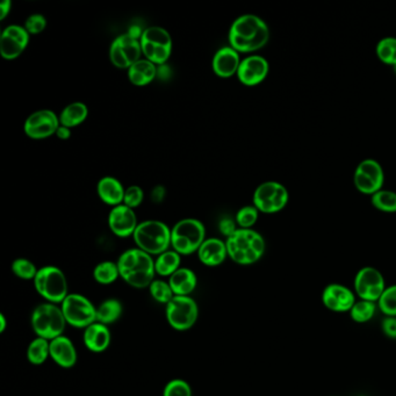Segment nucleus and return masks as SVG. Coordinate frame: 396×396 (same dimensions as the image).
<instances>
[{
	"instance_id": "nucleus-1",
	"label": "nucleus",
	"mask_w": 396,
	"mask_h": 396,
	"mask_svg": "<svg viewBox=\"0 0 396 396\" xmlns=\"http://www.w3.org/2000/svg\"><path fill=\"white\" fill-rule=\"evenodd\" d=\"M229 45L236 52L251 54L264 48L270 41V28L255 14L237 18L229 29Z\"/></svg>"
},
{
	"instance_id": "nucleus-2",
	"label": "nucleus",
	"mask_w": 396,
	"mask_h": 396,
	"mask_svg": "<svg viewBox=\"0 0 396 396\" xmlns=\"http://www.w3.org/2000/svg\"><path fill=\"white\" fill-rule=\"evenodd\" d=\"M120 277L134 288H149L155 281V261L141 249H129L121 254L118 261Z\"/></svg>"
},
{
	"instance_id": "nucleus-3",
	"label": "nucleus",
	"mask_w": 396,
	"mask_h": 396,
	"mask_svg": "<svg viewBox=\"0 0 396 396\" xmlns=\"http://www.w3.org/2000/svg\"><path fill=\"white\" fill-rule=\"evenodd\" d=\"M226 245L228 257L244 266L261 261L266 250L264 237L254 229H237L227 239Z\"/></svg>"
},
{
	"instance_id": "nucleus-4",
	"label": "nucleus",
	"mask_w": 396,
	"mask_h": 396,
	"mask_svg": "<svg viewBox=\"0 0 396 396\" xmlns=\"http://www.w3.org/2000/svg\"><path fill=\"white\" fill-rule=\"evenodd\" d=\"M67 324L68 323L65 321L61 306L55 303H40L39 306L34 308L30 316V326L36 337H43L48 341L64 335Z\"/></svg>"
},
{
	"instance_id": "nucleus-5",
	"label": "nucleus",
	"mask_w": 396,
	"mask_h": 396,
	"mask_svg": "<svg viewBox=\"0 0 396 396\" xmlns=\"http://www.w3.org/2000/svg\"><path fill=\"white\" fill-rule=\"evenodd\" d=\"M132 237L137 248L150 256L162 255L171 247V229L156 220L140 223Z\"/></svg>"
},
{
	"instance_id": "nucleus-6",
	"label": "nucleus",
	"mask_w": 396,
	"mask_h": 396,
	"mask_svg": "<svg viewBox=\"0 0 396 396\" xmlns=\"http://www.w3.org/2000/svg\"><path fill=\"white\" fill-rule=\"evenodd\" d=\"M205 241L206 228L199 220H181L171 229V247L181 256H190L198 252Z\"/></svg>"
},
{
	"instance_id": "nucleus-7",
	"label": "nucleus",
	"mask_w": 396,
	"mask_h": 396,
	"mask_svg": "<svg viewBox=\"0 0 396 396\" xmlns=\"http://www.w3.org/2000/svg\"><path fill=\"white\" fill-rule=\"evenodd\" d=\"M33 283L38 294L47 302L61 305L69 295L68 279L57 266L47 265L39 268Z\"/></svg>"
},
{
	"instance_id": "nucleus-8",
	"label": "nucleus",
	"mask_w": 396,
	"mask_h": 396,
	"mask_svg": "<svg viewBox=\"0 0 396 396\" xmlns=\"http://www.w3.org/2000/svg\"><path fill=\"white\" fill-rule=\"evenodd\" d=\"M142 54L145 60L156 65H164L172 52L170 33L162 27L152 26L143 30L141 40Z\"/></svg>"
},
{
	"instance_id": "nucleus-9",
	"label": "nucleus",
	"mask_w": 396,
	"mask_h": 396,
	"mask_svg": "<svg viewBox=\"0 0 396 396\" xmlns=\"http://www.w3.org/2000/svg\"><path fill=\"white\" fill-rule=\"evenodd\" d=\"M60 306L69 326L85 329L97 322V307L85 295L69 293Z\"/></svg>"
},
{
	"instance_id": "nucleus-10",
	"label": "nucleus",
	"mask_w": 396,
	"mask_h": 396,
	"mask_svg": "<svg viewBox=\"0 0 396 396\" xmlns=\"http://www.w3.org/2000/svg\"><path fill=\"white\" fill-rule=\"evenodd\" d=\"M165 316L176 332H187L197 323L199 306L192 297H174L165 306Z\"/></svg>"
},
{
	"instance_id": "nucleus-11",
	"label": "nucleus",
	"mask_w": 396,
	"mask_h": 396,
	"mask_svg": "<svg viewBox=\"0 0 396 396\" xmlns=\"http://www.w3.org/2000/svg\"><path fill=\"white\" fill-rule=\"evenodd\" d=\"M290 200V193L286 186L279 181H268L258 185L252 203L254 206L264 214H276L287 206Z\"/></svg>"
},
{
	"instance_id": "nucleus-12",
	"label": "nucleus",
	"mask_w": 396,
	"mask_h": 396,
	"mask_svg": "<svg viewBox=\"0 0 396 396\" xmlns=\"http://www.w3.org/2000/svg\"><path fill=\"white\" fill-rule=\"evenodd\" d=\"M354 187L365 196H373L383 190L385 171L379 162L366 158L357 165L353 174Z\"/></svg>"
},
{
	"instance_id": "nucleus-13",
	"label": "nucleus",
	"mask_w": 396,
	"mask_h": 396,
	"mask_svg": "<svg viewBox=\"0 0 396 396\" xmlns=\"http://www.w3.org/2000/svg\"><path fill=\"white\" fill-rule=\"evenodd\" d=\"M354 293L361 300L378 302L386 290V281L378 268L365 266L358 271L353 281Z\"/></svg>"
},
{
	"instance_id": "nucleus-14",
	"label": "nucleus",
	"mask_w": 396,
	"mask_h": 396,
	"mask_svg": "<svg viewBox=\"0 0 396 396\" xmlns=\"http://www.w3.org/2000/svg\"><path fill=\"white\" fill-rule=\"evenodd\" d=\"M142 47L140 40L128 33L118 36L110 48V60L118 69H130L141 60Z\"/></svg>"
},
{
	"instance_id": "nucleus-15",
	"label": "nucleus",
	"mask_w": 396,
	"mask_h": 396,
	"mask_svg": "<svg viewBox=\"0 0 396 396\" xmlns=\"http://www.w3.org/2000/svg\"><path fill=\"white\" fill-rule=\"evenodd\" d=\"M60 126V118L52 111H36L27 118L23 132L30 139L43 140L56 134Z\"/></svg>"
},
{
	"instance_id": "nucleus-16",
	"label": "nucleus",
	"mask_w": 396,
	"mask_h": 396,
	"mask_svg": "<svg viewBox=\"0 0 396 396\" xmlns=\"http://www.w3.org/2000/svg\"><path fill=\"white\" fill-rule=\"evenodd\" d=\"M29 43V33L25 27L11 25L1 33L0 54L4 60L12 61L19 57Z\"/></svg>"
},
{
	"instance_id": "nucleus-17",
	"label": "nucleus",
	"mask_w": 396,
	"mask_h": 396,
	"mask_svg": "<svg viewBox=\"0 0 396 396\" xmlns=\"http://www.w3.org/2000/svg\"><path fill=\"white\" fill-rule=\"evenodd\" d=\"M270 64L268 60L259 55L243 58L237 71V78L245 86H257L268 77Z\"/></svg>"
},
{
	"instance_id": "nucleus-18",
	"label": "nucleus",
	"mask_w": 396,
	"mask_h": 396,
	"mask_svg": "<svg viewBox=\"0 0 396 396\" xmlns=\"http://www.w3.org/2000/svg\"><path fill=\"white\" fill-rule=\"evenodd\" d=\"M356 301V294L341 283H330L322 292L323 305L330 312H350Z\"/></svg>"
},
{
	"instance_id": "nucleus-19",
	"label": "nucleus",
	"mask_w": 396,
	"mask_h": 396,
	"mask_svg": "<svg viewBox=\"0 0 396 396\" xmlns=\"http://www.w3.org/2000/svg\"><path fill=\"white\" fill-rule=\"evenodd\" d=\"M139 226L135 213L126 205H119L112 208L108 215V227L114 235L126 239L134 235Z\"/></svg>"
},
{
	"instance_id": "nucleus-20",
	"label": "nucleus",
	"mask_w": 396,
	"mask_h": 396,
	"mask_svg": "<svg viewBox=\"0 0 396 396\" xmlns=\"http://www.w3.org/2000/svg\"><path fill=\"white\" fill-rule=\"evenodd\" d=\"M50 358L60 368L65 370L74 368L77 364L78 353L74 341L64 335L50 341Z\"/></svg>"
},
{
	"instance_id": "nucleus-21",
	"label": "nucleus",
	"mask_w": 396,
	"mask_h": 396,
	"mask_svg": "<svg viewBox=\"0 0 396 396\" xmlns=\"http://www.w3.org/2000/svg\"><path fill=\"white\" fill-rule=\"evenodd\" d=\"M241 62L239 52L230 45L223 47L216 52L213 58V70L220 78H230L237 74Z\"/></svg>"
},
{
	"instance_id": "nucleus-22",
	"label": "nucleus",
	"mask_w": 396,
	"mask_h": 396,
	"mask_svg": "<svg viewBox=\"0 0 396 396\" xmlns=\"http://www.w3.org/2000/svg\"><path fill=\"white\" fill-rule=\"evenodd\" d=\"M83 341L87 350L94 353H101L110 348L112 334L108 327L103 323L94 322L84 329Z\"/></svg>"
},
{
	"instance_id": "nucleus-23",
	"label": "nucleus",
	"mask_w": 396,
	"mask_h": 396,
	"mask_svg": "<svg viewBox=\"0 0 396 396\" xmlns=\"http://www.w3.org/2000/svg\"><path fill=\"white\" fill-rule=\"evenodd\" d=\"M197 254L199 261L208 268L220 266L228 257L226 242L220 239H207Z\"/></svg>"
},
{
	"instance_id": "nucleus-24",
	"label": "nucleus",
	"mask_w": 396,
	"mask_h": 396,
	"mask_svg": "<svg viewBox=\"0 0 396 396\" xmlns=\"http://www.w3.org/2000/svg\"><path fill=\"white\" fill-rule=\"evenodd\" d=\"M174 297H191L197 290L198 277L191 268H181L169 278Z\"/></svg>"
},
{
	"instance_id": "nucleus-25",
	"label": "nucleus",
	"mask_w": 396,
	"mask_h": 396,
	"mask_svg": "<svg viewBox=\"0 0 396 396\" xmlns=\"http://www.w3.org/2000/svg\"><path fill=\"white\" fill-rule=\"evenodd\" d=\"M97 192L103 203L115 207L123 203L126 190L116 178L103 177L98 183Z\"/></svg>"
},
{
	"instance_id": "nucleus-26",
	"label": "nucleus",
	"mask_w": 396,
	"mask_h": 396,
	"mask_svg": "<svg viewBox=\"0 0 396 396\" xmlns=\"http://www.w3.org/2000/svg\"><path fill=\"white\" fill-rule=\"evenodd\" d=\"M157 76L156 64L148 60H140L135 64L128 69V78L135 86H147Z\"/></svg>"
},
{
	"instance_id": "nucleus-27",
	"label": "nucleus",
	"mask_w": 396,
	"mask_h": 396,
	"mask_svg": "<svg viewBox=\"0 0 396 396\" xmlns=\"http://www.w3.org/2000/svg\"><path fill=\"white\" fill-rule=\"evenodd\" d=\"M123 302L118 299H107L97 307V322L105 326L113 324L123 316Z\"/></svg>"
},
{
	"instance_id": "nucleus-28",
	"label": "nucleus",
	"mask_w": 396,
	"mask_h": 396,
	"mask_svg": "<svg viewBox=\"0 0 396 396\" xmlns=\"http://www.w3.org/2000/svg\"><path fill=\"white\" fill-rule=\"evenodd\" d=\"M89 115V108L84 103H72L62 111L60 115L61 126L74 128L84 123Z\"/></svg>"
},
{
	"instance_id": "nucleus-29",
	"label": "nucleus",
	"mask_w": 396,
	"mask_h": 396,
	"mask_svg": "<svg viewBox=\"0 0 396 396\" xmlns=\"http://www.w3.org/2000/svg\"><path fill=\"white\" fill-rule=\"evenodd\" d=\"M181 256L174 250H168L157 256L155 261L156 274L163 278H170L181 268Z\"/></svg>"
},
{
	"instance_id": "nucleus-30",
	"label": "nucleus",
	"mask_w": 396,
	"mask_h": 396,
	"mask_svg": "<svg viewBox=\"0 0 396 396\" xmlns=\"http://www.w3.org/2000/svg\"><path fill=\"white\" fill-rule=\"evenodd\" d=\"M26 356L27 361L32 365L40 366L45 364L50 358V341L43 337L33 339L27 348Z\"/></svg>"
},
{
	"instance_id": "nucleus-31",
	"label": "nucleus",
	"mask_w": 396,
	"mask_h": 396,
	"mask_svg": "<svg viewBox=\"0 0 396 396\" xmlns=\"http://www.w3.org/2000/svg\"><path fill=\"white\" fill-rule=\"evenodd\" d=\"M119 277L120 271L118 268V263H113V261H101L94 270V281L103 286L112 285L118 281Z\"/></svg>"
},
{
	"instance_id": "nucleus-32",
	"label": "nucleus",
	"mask_w": 396,
	"mask_h": 396,
	"mask_svg": "<svg viewBox=\"0 0 396 396\" xmlns=\"http://www.w3.org/2000/svg\"><path fill=\"white\" fill-rule=\"evenodd\" d=\"M377 308V302H372L368 300H359V301H356L351 310L349 312H350L352 321L363 324V323L370 322V319H373Z\"/></svg>"
},
{
	"instance_id": "nucleus-33",
	"label": "nucleus",
	"mask_w": 396,
	"mask_h": 396,
	"mask_svg": "<svg viewBox=\"0 0 396 396\" xmlns=\"http://www.w3.org/2000/svg\"><path fill=\"white\" fill-rule=\"evenodd\" d=\"M375 52L383 64L396 67V38L387 36L381 39L377 43Z\"/></svg>"
},
{
	"instance_id": "nucleus-34",
	"label": "nucleus",
	"mask_w": 396,
	"mask_h": 396,
	"mask_svg": "<svg viewBox=\"0 0 396 396\" xmlns=\"http://www.w3.org/2000/svg\"><path fill=\"white\" fill-rule=\"evenodd\" d=\"M370 203L380 212L396 213V192L383 188L370 197Z\"/></svg>"
},
{
	"instance_id": "nucleus-35",
	"label": "nucleus",
	"mask_w": 396,
	"mask_h": 396,
	"mask_svg": "<svg viewBox=\"0 0 396 396\" xmlns=\"http://www.w3.org/2000/svg\"><path fill=\"white\" fill-rule=\"evenodd\" d=\"M149 293L156 302L165 306L174 298L169 281H161V279H155L152 281V285L149 286Z\"/></svg>"
},
{
	"instance_id": "nucleus-36",
	"label": "nucleus",
	"mask_w": 396,
	"mask_h": 396,
	"mask_svg": "<svg viewBox=\"0 0 396 396\" xmlns=\"http://www.w3.org/2000/svg\"><path fill=\"white\" fill-rule=\"evenodd\" d=\"M11 268H12L14 276L23 281H34L38 271H39V268H36V265L27 258H16V261L12 263Z\"/></svg>"
},
{
	"instance_id": "nucleus-37",
	"label": "nucleus",
	"mask_w": 396,
	"mask_h": 396,
	"mask_svg": "<svg viewBox=\"0 0 396 396\" xmlns=\"http://www.w3.org/2000/svg\"><path fill=\"white\" fill-rule=\"evenodd\" d=\"M377 305L386 317H396V285L386 287Z\"/></svg>"
},
{
	"instance_id": "nucleus-38",
	"label": "nucleus",
	"mask_w": 396,
	"mask_h": 396,
	"mask_svg": "<svg viewBox=\"0 0 396 396\" xmlns=\"http://www.w3.org/2000/svg\"><path fill=\"white\" fill-rule=\"evenodd\" d=\"M259 217V210L254 205L252 206L242 207L236 214V223L242 229H252L257 223Z\"/></svg>"
},
{
	"instance_id": "nucleus-39",
	"label": "nucleus",
	"mask_w": 396,
	"mask_h": 396,
	"mask_svg": "<svg viewBox=\"0 0 396 396\" xmlns=\"http://www.w3.org/2000/svg\"><path fill=\"white\" fill-rule=\"evenodd\" d=\"M163 396H192V388L187 381L174 379L165 385Z\"/></svg>"
},
{
	"instance_id": "nucleus-40",
	"label": "nucleus",
	"mask_w": 396,
	"mask_h": 396,
	"mask_svg": "<svg viewBox=\"0 0 396 396\" xmlns=\"http://www.w3.org/2000/svg\"><path fill=\"white\" fill-rule=\"evenodd\" d=\"M143 199H145L143 190L140 186L132 185V186H129L128 188H126L123 205H126L129 208L134 210V208L139 207L143 203Z\"/></svg>"
},
{
	"instance_id": "nucleus-41",
	"label": "nucleus",
	"mask_w": 396,
	"mask_h": 396,
	"mask_svg": "<svg viewBox=\"0 0 396 396\" xmlns=\"http://www.w3.org/2000/svg\"><path fill=\"white\" fill-rule=\"evenodd\" d=\"M45 27H47V19L43 14H32L27 18L26 23H25V28L27 32L33 35L43 32Z\"/></svg>"
},
{
	"instance_id": "nucleus-42",
	"label": "nucleus",
	"mask_w": 396,
	"mask_h": 396,
	"mask_svg": "<svg viewBox=\"0 0 396 396\" xmlns=\"http://www.w3.org/2000/svg\"><path fill=\"white\" fill-rule=\"evenodd\" d=\"M381 330L388 339H396V317H385L381 322Z\"/></svg>"
},
{
	"instance_id": "nucleus-43",
	"label": "nucleus",
	"mask_w": 396,
	"mask_h": 396,
	"mask_svg": "<svg viewBox=\"0 0 396 396\" xmlns=\"http://www.w3.org/2000/svg\"><path fill=\"white\" fill-rule=\"evenodd\" d=\"M237 229L239 228H236L235 222L232 220L223 219L220 222V232H222L223 235L227 236V239L229 236H232Z\"/></svg>"
},
{
	"instance_id": "nucleus-44",
	"label": "nucleus",
	"mask_w": 396,
	"mask_h": 396,
	"mask_svg": "<svg viewBox=\"0 0 396 396\" xmlns=\"http://www.w3.org/2000/svg\"><path fill=\"white\" fill-rule=\"evenodd\" d=\"M56 136L58 139L62 140V141H65V140H69L71 137V130L68 127L60 126L56 132Z\"/></svg>"
},
{
	"instance_id": "nucleus-45",
	"label": "nucleus",
	"mask_w": 396,
	"mask_h": 396,
	"mask_svg": "<svg viewBox=\"0 0 396 396\" xmlns=\"http://www.w3.org/2000/svg\"><path fill=\"white\" fill-rule=\"evenodd\" d=\"M11 6H12V3H11L10 0H5V1L1 3V5H0V12H1L0 20H5L7 14L11 12Z\"/></svg>"
},
{
	"instance_id": "nucleus-46",
	"label": "nucleus",
	"mask_w": 396,
	"mask_h": 396,
	"mask_svg": "<svg viewBox=\"0 0 396 396\" xmlns=\"http://www.w3.org/2000/svg\"><path fill=\"white\" fill-rule=\"evenodd\" d=\"M7 319L6 316L4 315L3 312H0V332L3 334L7 329Z\"/></svg>"
},
{
	"instance_id": "nucleus-47",
	"label": "nucleus",
	"mask_w": 396,
	"mask_h": 396,
	"mask_svg": "<svg viewBox=\"0 0 396 396\" xmlns=\"http://www.w3.org/2000/svg\"><path fill=\"white\" fill-rule=\"evenodd\" d=\"M361 396H365V395H361Z\"/></svg>"
}]
</instances>
